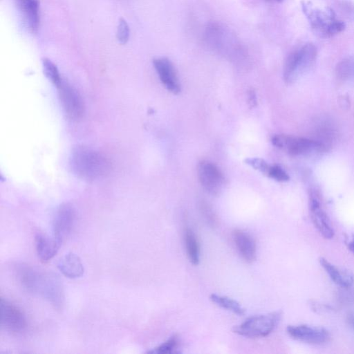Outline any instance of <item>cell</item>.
<instances>
[{"label":"cell","mask_w":354,"mask_h":354,"mask_svg":"<svg viewBox=\"0 0 354 354\" xmlns=\"http://www.w3.org/2000/svg\"><path fill=\"white\" fill-rule=\"evenodd\" d=\"M12 270L17 281L24 290L40 296L57 310L62 308L65 297L58 275L24 263H16Z\"/></svg>","instance_id":"obj_1"},{"label":"cell","mask_w":354,"mask_h":354,"mask_svg":"<svg viewBox=\"0 0 354 354\" xmlns=\"http://www.w3.org/2000/svg\"><path fill=\"white\" fill-rule=\"evenodd\" d=\"M70 165L77 176L86 180L101 178L110 169L109 162L104 156L85 146H77L73 149Z\"/></svg>","instance_id":"obj_2"},{"label":"cell","mask_w":354,"mask_h":354,"mask_svg":"<svg viewBox=\"0 0 354 354\" xmlns=\"http://www.w3.org/2000/svg\"><path fill=\"white\" fill-rule=\"evenodd\" d=\"M301 7L310 28L318 36L333 37L345 29L344 22L337 17L332 8H319L310 1H304Z\"/></svg>","instance_id":"obj_3"},{"label":"cell","mask_w":354,"mask_h":354,"mask_svg":"<svg viewBox=\"0 0 354 354\" xmlns=\"http://www.w3.org/2000/svg\"><path fill=\"white\" fill-rule=\"evenodd\" d=\"M317 48L313 44H306L293 50L286 58L283 67V78L292 83L308 72L315 64Z\"/></svg>","instance_id":"obj_4"},{"label":"cell","mask_w":354,"mask_h":354,"mask_svg":"<svg viewBox=\"0 0 354 354\" xmlns=\"http://www.w3.org/2000/svg\"><path fill=\"white\" fill-rule=\"evenodd\" d=\"M281 316L280 311L253 316L234 327V333L247 337L256 338L269 335L278 324Z\"/></svg>","instance_id":"obj_5"},{"label":"cell","mask_w":354,"mask_h":354,"mask_svg":"<svg viewBox=\"0 0 354 354\" xmlns=\"http://www.w3.org/2000/svg\"><path fill=\"white\" fill-rule=\"evenodd\" d=\"M271 141L277 148L292 156L324 152L326 146L321 141L290 135L278 134Z\"/></svg>","instance_id":"obj_6"},{"label":"cell","mask_w":354,"mask_h":354,"mask_svg":"<svg viewBox=\"0 0 354 354\" xmlns=\"http://www.w3.org/2000/svg\"><path fill=\"white\" fill-rule=\"evenodd\" d=\"M55 86L61 105L67 117L73 120L80 119L84 113V105L77 90L63 78Z\"/></svg>","instance_id":"obj_7"},{"label":"cell","mask_w":354,"mask_h":354,"mask_svg":"<svg viewBox=\"0 0 354 354\" xmlns=\"http://www.w3.org/2000/svg\"><path fill=\"white\" fill-rule=\"evenodd\" d=\"M1 326L12 334H21L28 326L24 313L6 299H1Z\"/></svg>","instance_id":"obj_8"},{"label":"cell","mask_w":354,"mask_h":354,"mask_svg":"<svg viewBox=\"0 0 354 354\" xmlns=\"http://www.w3.org/2000/svg\"><path fill=\"white\" fill-rule=\"evenodd\" d=\"M197 176L203 189L212 195H218L224 185V176L217 165L201 160L197 166Z\"/></svg>","instance_id":"obj_9"},{"label":"cell","mask_w":354,"mask_h":354,"mask_svg":"<svg viewBox=\"0 0 354 354\" xmlns=\"http://www.w3.org/2000/svg\"><path fill=\"white\" fill-rule=\"evenodd\" d=\"M76 220V212L69 203L59 205L53 221V236L61 244L71 234Z\"/></svg>","instance_id":"obj_10"},{"label":"cell","mask_w":354,"mask_h":354,"mask_svg":"<svg viewBox=\"0 0 354 354\" xmlns=\"http://www.w3.org/2000/svg\"><path fill=\"white\" fill-rule=\"evenodd\" d=\"M286 331L294 339L310 344H322L330 338L326 329L305 324L288 326Z\"/></svg>","instance_id":"obj_11"},{"label":"cell","mask_w":354,"mask_h":354,"mask_svg":"<svg viewBox=\"0 0 354 354\" xmlns=\"http://www.w3.org/2000/svg\"><path fill=\"white\" fill-rule=\"evenodd\" d=\"M309 209L311 221L319 234L325 239H332L334 236L333 229L315 192H311L309 196Z\"/></svg>","instance_id":"obj_12"},{"label":"cell","mask_w":354,"mask_h":354,"mask_svg":"<svg viewBox=\"0 0 354 354\" xmlns=\"http://www.w3.org/2000/svg\"><path fill=\"white\" fill-rule=\"evenodd\" d=\"M153 64L164 86L174 94L179 93L180 84L172 62L166 57H159L153 59Z\"/></svg>","instance_id":"obj_13"},{"label":"cell","mask_w":354,"mask_h":354,"mask_svg":"<svg viewBox=\"0 0 354 354\" xmlns=\"http://www.w3.org/2000/svg\"><path fill=\"white\" fill-rule=\"evenodd\" d=\"M232 238L242 258L248 262L253 261L257 255V246L254 238L248 232L239 229L233 232Z\"/></svg>","instance_id":"obj_14"},{"label":"cell","mask_w":354,"mask_h":354,"mask_svg":"<svg viewBox=\"0 0 354 354\" xmlns=\"http://www.w3.org/2000/svg\"><path fill=\"white\" fill-rule=\"evenodd\" d=\"M35 245L39 259L42 263H46L56 255L62 244L53 236L37 232L35 236Z\"/></svg>","instance_id":"obj_15"},{"label":"cell","mask_w":354,"mask_h":354,"mask_svg":"<svg viewBox=\"0 0 354 354\" xmlns=\"http://www.w3.org/2000/svg\"><path fill=\"white\" fill-rule=\"evenodd\" d=\"M16 2L28 30L36 32L40 21L38 0H16Z\"/></svg>","instance_id":"obj_16"},{"label":"cell","mask_w":354,"mask_h":354,"mask_svg":"<svg viewBox=\"0 0 354 354\" xmlns=\"http://www.w3.org/2000/svg\"><path fill=\"white\" fill-rule=\"evenodd\" d=\"M57 268L65 277L76 279L82 276L84 268L80 258L73 252H69L62 257Z\"/></svg>","instance_id":"obj_17"},{"label":"cell","mask_w":354,"mask_h":354,"mask_svg":"<svg viewBox=\"0 0 354 354\" xmlns=\"http://www.w3.org/2000/svg\"><path fill=\"white\" fill-rule=\"evenodd\" d=\"M319 263L335 284L341 288H348L353 286L354 276L352 272L348 270L339 269L322 257L319 259Z\"/></svg>","instance_id":"obj_18"},{"label":"cell","mask_w":354,"mask_h":354,"mask_svg":"<svg viewBox=\"0 0 354 354\" xmlns=\"http://www.w3.org/2000/svg\"><path fill=\"white\" fill-rule=\"evenodd\" d=\"M184 239L187 257L190 262L194 265H197L200 259V250L198 239L194 232L191 229H186Z\"/></svg>","instance_id":"obj_19"},{"label":"cell","mask_w":354,"mask_h":354,"mask_svg":"<svg viewBox=\"0 0 354 354\" xmlns=\"http://www.w3.org/2000/svg\"><path fill=\"white\" fill-rule=\"evenodd\" d=\"M210 299L217 306L227 309V310H230L238 315H243L245 313L244 309L239 303L231 298L216 294H212L210 295Z\"/></svg>","instance_id":"obj_20"},{"label":"cell","mask_w":354,"mask_h":354,"mask_svg":"<svg viewBox=\"0 0 354 354\" xmlns=\"http://www.w3.org/2000/svg\"><path fill=\"white\" fill-rule=\"evenodd\" d=\"M336 74L343 81L354 80V56L340 62L337 66Z\"/></svg>","instance_id":"obj_21"},{"label":"cell","mask_w":354,"mask_h":354,"mask_svg":"<svg viewBox=\"0 0 354 354\" xmlns=\"http://www.w3.org/2000/svg\"><path fill=\"white\" fill-rule=\"evenodd\" d=\"M43 68L46 76L55 86L62 80L57 67L50 59L46 58L43 59Z\"/></svg>","instance_id":"obj_22"},{"label":"cell","mask_w":354,"mask_h":354,"mask_svg":"<svg viewBox=\"0 0 354 354\" xmlns=\"http://www.w3.org/2000/svg\"><path fill=\"white\" fill-rule=\"evenodd\" d=\"M178 345V337L176 335H174L148 353L156 354L172 353H175V351L177 349Z\"/></svg>","instance_id":"obj_23"},{"label":"cell","mask_w":354,"mask_h":354,"mask_svg":"<svg viewBox=\"0 0 354 354\" xmlns=\"http://www.w3.org/2000/svg\"><path fill=\"white\" fill-rule=\"evenodd\" d=\"M264 174L279 182H286L289 180L288 174L278 165L268 164Z\"/></svg>","instance_id":"obj_24"},{"label":"cell","mask_w":354,"mask_h":354,"mask_svg":"<svg viewBox=\"0 0 354 354\" xmlns=\"http://www.w3.org/2000/svg\"><path fill=\"white\" fill-rule=\"evenodd\" d=\"M130 30L127 21L121 18L119 21L117 30V38L121 44H126L129 38Z\"/></svg>","instance_id":"obj_25"},{"label":"cell","mask_w":354,"mask_h":354,"mask_svg":"<svg viewBox=\"0 0 354 354\" xmlns=\"http://www.w3.org/2000/svg\"><path fill=\"white\" fill-rule=\"evenodd\" d=\"M203 212L207 221H208L212 225H214L216 223V218L208 207L203 205Z\"/></svg>","instance_id":"obj_26"},{"label":"cell","mask_w":354,"mask_h":354,"mask_svg":"<svg viewBox=\"0 0 354 354\" xmlns=\"http://www.w3.org/2000/svg\"><path fill=\"white\" fill-rule=\"evenodd\" d=\"M248 95H249V103L250 104V105L252 106H254L257 102L255 93L252 90H250Z\"/></svg>","instance_id":"obj_27"},{"label":"cell","mask_w":354,"mask_h":354,"mask_svg":"<svg viewBox=\"0 0 354 354\" xmlns=\"http://www.w3.org/2000/svg\"><path fill=\"white\" fill-rule=\"evenodd\" d=\"M346 321L350 327L354 330V313H348L346 317Z\"/></svg>","instance_id":"obj_28"},{"label":"cell","mask_w":354,"mask_h":354,"mask_svg":"<svg viewBox=\"0 0 354 354\" xmlns=\"http://www.w3.org/2000/svg\"><path fill=\"white\" fill-rule=\"evenodd\" d=\"M348 248L353 253H354V237L348 242Z\"/></svg>","instance_id":"obj_29"},{"label":"cell","mask_w":354,"mask_h":354,"mask_svg":"<svg viewBox=\"0 0 354 354\" xmlns=\"http://www.w3.org/2000/svg\"><path fill=\"white\" fill-rule=\"evenodd\" d=\"M274 1H282V0H274Z\"/></svg>","instance_id":"obj_30"}]
</instances>
